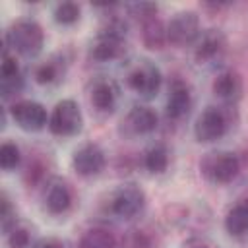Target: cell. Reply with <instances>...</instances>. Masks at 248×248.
<instances>
[{
	"label": "cell",
	"mask_w": 248,
	"mask_h": 248,
	"mask_svg": "<svg viewBox=\"0 0 248 248\" xmlns=\"http://www.w3.org/2000/svg\"><path fill=\"white\" fill-rule=\"evenodd\" d=\"M43 43H45V33L35 19H17L10 25V29L4 35V45L23 56L39 54Z\"/></svg>",
	"instance_id": "obj_1"
},
{
	"label": "cell",
	"mask_w": 248,
	"mask_h": 248,
	"mask_svg": "<svg viewBox=\"0 0 248 248\" xmlns=\"http://www.w3.org/2000/svg\"><path fill=\"white\" fill-rule=\"evenodd\" d=\"M200 169L207 180H211L215 184H227L238 174L240 161L234 153L215 151V153H207L203 157V161L200 163Z\"/></svg>",
	"instance_id": "obj_2"
},
{
	"label": "cell",
	"mask_w": 248,
	"mask_h": 248,
	"mask_svg": "<svg viewBox=\"0 0 248 248\" xmlns=\"http://www.w3.org/2000/svg\"><path fill=\"white\" fill-rule=\"evenodd\" d=\"M83 124V116L79 110V105L72 99H64L60 103H56L52 114L48 116V130L54 136H76L81 130Z\"/></svg>",
	"instance_id": "obj_3"
},
{
	"label": "cell",
	"mask_w": 248,
	"mask_h": 248,
	"mask_svg": "<svg viewBox=\"0 0 248 248\" xmlns=\"http://www.w3.org/2000/svg\"><path fill=\"white\" fill-rule=\"evenodd\" d=\"M124 35H126V25L122 21H118V19L108 21V25L101 29L95 45L91 46V56L101 62L116 58L120 54Z\"/></svg>",
	"instance_id": "obj_4"
},
{
	"label": "cell",
	"mask_w": 248,
	"mask_h": 248,
	"mask_svg": "<svg viewBox=\"0 0 248 248\" xmlns=\"http://www.w3.org/2000/svg\"><path fill=\"white\" fill-rule=\"evenodd\" d=\"M198 35H200V17L192 10L174 14L167 25V41L176 46L190 45Z\"/></svg>",
	"instance_id": "obj_5"
},
{
	"label": "cell",
	"mask_w": 248,
	"mask_h": 248,
	"mask_svg": "<svg viewBox=\"0 0 248 248\" xmlns=\"http://www.w3.org/2000/svg\"><path fill=\"white\" fill-rule=\"evenodd\" d=\"M10 114L14 122L25 132H39L45 128V124H48L46 108L37 101H17L10 107Z\"/></svg>",
	"instance_id": "obj_6"
},
{
	"label": "cell",
	"mask_w": 248,
	"mask_h": 248,
	"mask_svg": "<svg viewBox=\"0 0 248 248\" xmlns=\"http://www.w3.org/2000/svg\"><path fill=\"white\" fill-rule=\"evenodd\" d=\"M227 116L217 107H207L194 124V134L198 141H215L227 132Z\"/></svg>",
	"instance_id": "obj_7"
},
{
	"label": "cell",
	"mask_w": 248,
	"mask_h": 248,
	"mask_svg": "<svg viewBox=\"0 0 248 248\" xmlns=\"http://www.w3.org/2000/svg\"><path fill=\"white\" fill-rule=\"evenodd\" d=\"M128 85L141 97L149 99V97L157 95V91L161 87V72L157 66H153L151 62L145 60V62L138 64L128 74Z\"/></svg>",
	"instance_id": "obj_8"
},
{
	"label": "cell",
	"mask_w": 248,
	"mask_h": 248,
	"mask_svg": "<svg viewBox=\"0 0 248 248\" xmlns=\"http://www.w3.org/2000/svg\"><path fill=\"white\" fill-rule=\"evenodd\" d=\"M143 203H145L143 190L136 184H126L114 194L110 209L114 215H118L122 219H132L134 215H138L141 211Z\"/></svg>",
	"instance_id": "obj_9"
},
{
	"label": "cell",
	"mask_w": 248,
	"mask_h": 248,
	"mask_svg": "<svg viewBox=\"0 0 248 248\" xmlns=\"http://www.w3.org/2000/svg\"><path fill=\"white\" fill-rule=\"evenodd\" d=\"M105 151L97 145V143H85L81 145L74 157H72V165L76 169L78 174L81 176H93V174H99L103 169H105Z\"/></svg>",
	"instance_id": "obj_10"
},
{
	"label": "cell",
	"mask_w": 248,
	"mask_h": 248,
	"mask_svg": "<svg viewBox=\"0 0 248 248\" xmlns=\"http://www.w3.org/2000/svg\"><path fill=\"white\" fill-rule=\"evenodd\" d=\"M190 105H192V99H190V89H188V85L176 79V81L170 85V91H169V99H167V116L172 118V120H178V118H182V116L190 110Z\"/></svg>",
	"instance_id": "obj_11"
},
{
	"label": "cell",
	"mask_w": 248,
	"mask_h": 248,
	"mask_svg": "<svg viewBox=\"0 0 248 248\" xmlns=\"http://www.w3.org/2000/svg\"><path fill=\"white\" fill-rule=\"evenodd\" d=\"M45 205L50 213H64L72 205V190L62 180H52L45 192Z\"/></svg>",
	"instance_id": "obj_12"
},
{
	"label": "cell",
	"mask_w": 248,
	"mask_h": 248,
	"mask_svg": "<svg viewBox=\"0 0 248 248\" xmlns=\"http://www.w3.org/2000/svg\"><path fill=\"white\" fill-rule=\"evenodd\" d=\"M213 93L223 101H236L242 95V79L236 72H223L213 81Z\"/></svg>",
	"instance_id": "obj_13"
},
{
	"label": "cell",
	"mask_w": 248,
	"mask_h": 248,
	"mask_svg": "<svg viewBox=\"0 0 248 248\" xmlns=\"http://www.w3.org/2000/svg\"><path fill=\"white\" fill-rule=\"evenodd\" d=\"M126 122L134 134H149L157 128V114L149 107H134Z\"/></svg>",
	"instance_id": "obj_14"
},
{
	"label": "cell",
	"mask_w": 248,
	"mask_h": 248,
	"mask_svg": "<svg viewBox=\"0 0 248 248\" xmlns=\"http://www.w3.org/2000/svg\"><path fill=\"white\" fill-rule=\"evenodd\" d=\"M141 39L147 48H163V45L167 43V27L163 25V21L159 17L151 16V17L143 19Z\"/></svg>",
	"instance_id": "obj_15"
},
{
	"label": "cell",
	"mask_w": 248,
	"mask_h": 248,
	"mask_svg": "<svg viewBox=\"0 0 248 248\" xmlns=\"http://www.w3.org/2000/svg\"><path fill=\"white\" fill-rule=\"evenodd\" d=\"M225 229L232 236H242L248 231V202L236 203L225 217Z\"/></svg>",
	"instance_id": "obj_16"
},
{
	"label": "cell",
	"mask_w": 248,
	"mask_h": 248,
	"mask_svg": "<svg viewBox=\"0 0 248 248\" xmlns=\"http://www.w3.org/2000/svg\"><path fill=\"white\" fill-rule=\"evenodd\" d=\"M223 43H225V39H223V35H221L219 31H215V29L205 31V33L202 35L198 46H196V58H198L200 62L213 58V56L219 54V50L223 48Z\"/></svg>",
	"instance_id": "obj_17"
},
{
	"label": "cell",
	"mask_w": 248,
	"mask_h": 248,
	"mask_svg": "<svg viewBox=\"0 0 248 248\" xmlns=\"http://www.w3.org/2000/svg\"><path fill=\"white\" fill-rule=\"evenodd\" d=\"M91 103L97 110H112L116 103V89L110 81H99L91 91Z\"/></svg>",
	"instance_id": "obj_18"
},
{
	"label": "cell",
	"mask_w": 248,
	"mask_h": 248,
	"mask_svg": "<svg viewBox=\"0 0 248 248\" xmlns=\"http://www.w3.org/2000/svg\"><path fill=\"white\" fill-rule=\"evenodd\" d=\"M78 248H116V240L105 229H91L81 236Z\"/></svg>",
	"instance_id": "obj_19"
},
{
	"label": "cell",
	"mask_w": 248,
	"mask_h": 248,
	"mask_svg": "<svg viewBox=\"0 0 248 248\" xmlns=\"http://www.w3.org/2000/svg\"><path fill=\"white\" fill-rule=\"evenodd\" d=\"M143 165L153 174H159V172L167 170V167H169V153H167V149L163 145H153L151 149L145 151Z\"/></svg>",
	"instance_id": "obj_20"
},
{
	"label": "cell",
	"mask_w": 248,
	"mask_h": 248,
	"mask_svg": "<svg viewBox=\"0 0 248 248\" xmlns=\"http://www.w3.org/2000/svg\"><path fill=\"white\" fill-rule=\"evenodd\" d=\"M54 19L62 25L76 23L79 19V6L76 2H60L54 8Z\"/></svg>",
	"instance_id": "obj_21"
},
{
	"label": "cell",
	"mask_w": 248,
	"mask_h": 248,
	"mask_svg": "<svg viewBox=\"0 0 248 248\" xmlns=\"http://www.w3.org/2000/svg\"><path fill=\"white\" fill-rule=\"evenodd\" d=\"M19 163V147L12 141H4L0 147V167L4 170L16 169Z\"/></svg>",
	"instance_id": "obj_22"
},
{
	"label": "cell",
	"mask_w": 248,
	"mask_h": 248,
	"mask_svg": "<svg viewBox=\"0 0 248 248\" xmlns=\"http://www.w3.org/2000/svg\"><path fill=\"white\" fill-rule=\"evenodd\" d=\"M21 87H23V78H21L19 72L8 74V76H0V93H2L4 99H10L17 91H21Z\"/></svg>",
	"instance_id": "obj_23"
},
{
	"label": "cell",
	"mask_w": 248,
	"mask_h": 248,
	"mask_svg": "<svg viewBox=\"0 0 248 248\" xmlns=\"http://www.w3.org/2000/svg\"><path fill=\"white\" fill-rule=\"evenodd\" d=\"M35 79H37L39 83H43V85L56 81V79H58V66H56L54 62L41 64V66L37 68V72H35Z\"/></svg>",
	"instance_id": "obj_24"
},
{
	"label": "cell",
	"mask_w": 248,
	"mask_h": 248,
	"mask_svg": "<svg viewBox=\"0 0 248 248\" xmlns=\"http://www.w3.org/2000/svg\"><path fill=\"white\" fill-rule=\"evenodd\" d=\"M10 248H27L29 246V232L25 229H12L8 234Z\"/></svg>",
	"instance_id": "obj_25"
},
{
	"label": "cell",
	"mask_w": 248,
	"mask_h": 248,
	"mask_svg": "<svg viewBox=\"0 0 248 248\" xmlns=\"http://www.w3.org/2000/svg\"><path fill=\"white\" fill-rule=\"evenodd\" d=\"M130 248H151V238L145 232L136 231L130 238Z\"/></svg>",
	"instance_id": "obj_26"
},
{
	"label": "cell",
	"mask_w": 248,
	"mask_h": 248,
	"mask_svg": "<svg viewBox=\"0 0 248 248\" xmlns=\"http://www.w3.org/2000/svg\"><path fill=\"white\" fill-rule=\"evenodd\" d=\"M2 213H0V217H2V227H4V231H8V227H10V221H12V203H10V200H8V196L6 194H2Z\"/></svg>",
	"instance_id": "obj_27"
},
{
	"label": "cell",
	"mask_w": 248,
	"mask_h": 248,
	"mask_svg": "<svg viewBox=\"0 0 248 248\" xmlns=\"http://www.w3.org/2000/svg\"><path fill=\"white\" fill-rule=\"evenodd\" d=\"M41 248H62L58 242H54V240H48V242H45Z\"/></svg>",
	"instance_id": "obj_28"
},
{
	"label": "cell",
	"mask_w": 248,
	"mask_h": 248,
	"mask_svg": "<svg viewBox=\"0 0 248 248\" xmlns=\"http://www.w3.org/2000/svg\"><path fill=\"white\" fill-rule=\"evenodd\" d=\"M190 248H207L205 244H194V246H190Z\"/></svg>",
	"instance_id": "obj_29"
}]
</instances>
